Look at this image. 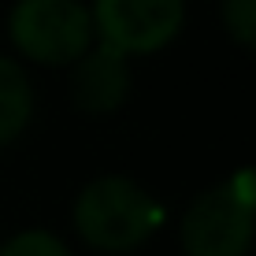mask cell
I'll return each mask as SVG.
<instances>
[{
	"mask_svg": "<svg viewBox=\"0 0 256 256\" xmlns=\"http://www.w3.org/2000/svg\"><path fill=\"white\" fill-rule=\"evenodd\" d=\"M256 238V167L204 190L182 216L186 256H245Z\"/></svg>",
	"mask_w": 256,
	"mask_h": 256,
	"instance_id": "cell-1",
	"label": "cell"
},
{
	"mask_svg": "<svg viewBox=\"0 0 256 256\" xmlns=\"http://www.w3.org/2000/svg\"><path fill=\"white\" fill-rule=\"evenodd\" d=\"M160 226V204L122 174L93 178L74 200V230L100 252H130Z\"/></svg>",
	"mask_w": 256,
	"mask_h": 256,
	"instance_id": "cell-2",
	"label": "cell"
},
{
	"mask_svg": "<svg viewBox=\"0 0 256 256\" xmlns=\"http://www.w3.org/2000/svg\"><path fill=\"white\" fill-rule=\"evenodd\" d=\"M8 34L26 60L67 67L93 45V15L82 0H15Z\"/></svg>",
	"mask_w": 256,
	"mask_h": 256,
	"instance_id": "cell-3",
	"label": "cell"
},
{
	"mask_svg": "<svg viewBox=\"0 0 256 256\" xmlns=\"http://www.w3.org/2000/svg\"><path fill=\"white\" fill-rule=\"evenodd\" d=\"M93 34L122 56H148L182 34L186 0H93Z\"/></svg>",
	"mask_w": 256,
	"mask_h": 256,
	"instance_id": "cell-4",
	"label": "cell"
},
{
	"mask_svg": "<svg viewBox=\"0 0 256 256\" xmlns=\"http://www.w3.org/2000/svg\"><path fill=\"white\" fill-rule=\"evenodd\" d=\"M70 96L86 116H112L130 96V64L112 45H90L70 64Z\"/></svg>",
	"mask_w": 256,
	"mask_h": 256,
	"instance_id": "cell-5",
	"label": "cell"
},
{
	"mask_svg": "<svg viewBox=\"0 0 256 256\" xmlns=\"http://www.w3.org/2000/svg\"><path fill=\"white\" fill-rule=\"evenodd\" d=\"M30 116H34L30 78H26V70L12 56L0 52V148L12 145L30 126Z\"/></svg>",
	"mask_w": 256,
	"mask_h": 256,
	"instance_id": "cell-6",
	"label": "cell"
},
{
	"mask_svg": "<svg viewBox=\"0 0 256 256\" xmlns=\"http://www.w3.org/2000/svg\"><path fill=\"white\" fill-rule=\"evenodd\" d=\"M219 19L238 45L256 52V0H219Z\"/></svg>",
	"mask_w": 256,
	"mask_h": 256,
	"instance_id": "cell-7",
	"label": "cell"
},
{
	"mask_svg": "<svg viewBox=\"0 0 256 256\" xmlns=\"http://www.w3.org/2000/svg\"><path fill=\"white\" fill-rule=\"evenodd\" d=\"M0 256H70V249L52 230H22L4 242Z\"/></svg>",
	"mask_w": 256,
	"mask_h": 256,
	"instance_id": "cell-8",
	"label": "cell"
}]
</instances>
